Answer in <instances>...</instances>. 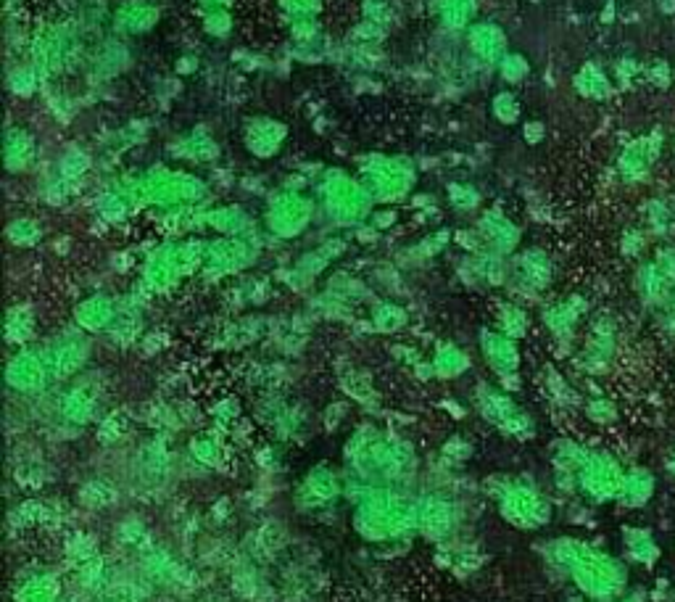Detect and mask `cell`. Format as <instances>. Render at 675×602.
Listing matches in <instances>:
<instances>
[{
  "label": "cell",
  "instance_id": "6da1fadb",
  "mask_svg": "<svg viewBox=\"0 0 675 602\" xmlns=\"http://www.w3.org/2000/svg\"><path fill=\"white\" fill-rule=\"evenodd\" d=\"M549 560L565 571L588 602H612L631 587V566L623 555H612L575 536H559L549 544Z\"/></svg>",
  "mask_w": 675,
  "mask_h": 602
},
{
  "label": "cell",
  "instance_id": "7a4b0ae2",
  "mask_svg": "<svg viewBox=\"0 0 675 602\" xmlns=\"http://www.w3.org/2000/svg\"><path fill=\"white\" fill-rule=\"evenodd\" d=\"M623 478L625 465L615 452L602 447H588L581 468H578V494L588 505H612V502H617Z\"/></svg>",
  "mask_w": 675,
  "mask_h": 602
},
{
  "label": "cell",
  "instance_id": "3957f363",
  "mask_svg": "<svg viewBox=\"0 0 675 602\" xmlns=\"http://www.w3.org/2000/svg\"><path fill=\"white\" fill-rule=\"evenodd\" d=\"M417 523V510L393 497H367L356 513V529L367 539H391Z\"/></svg>",
  "mask_w": 675,
  "mask_h": 602
},
{
  "label": "cell",
  "instance_id": "277c9868",
  "mask_svg": "<svg viewBox=\"0 0 675 602\" xmlns=\"http://www.w3.org/2000/svg\"><path fill=\"white\" fill-rule=\"evenodd\" d=\"M501 513L520 529H541L552 521V502L530 481H509L501 492Z\"/></svg>",
  "mask_w": 675,
  "mask_h": 602
},
{
  "label": "cell",
  "instance_id": "5b68a950",
  "mask_svg": "<svg viewBox=\"0 0 675 602\" xmlns=\"http://www.w3.org/2000/svg\"><path fill=\"white\" fill-rule=\"evenodd\" d=\"M620 547H623V560L631 568L654 571L662 563L660 536L644 523H625L620 529Z\"/></svg>",
  "mask_w": 675,
  "mask_h": 602
},
{
  "label": "cell",
  "instance_id": "8992f818",
  "mask_svg": "<svg viewBox=\"0 0 675 602\" xmlns=\"http://www.w3.org/2000/svg\"><path fill=\"white\" fill-rule=\"evenodd\" d=\"M657 486H660L657 470L639 463L628 465L620 494H617V505L623 507V510H644L657 497Z\"/></svg>",
  "mask_w": 675,
  "mask_h": 602
},
{
  "label": "cell",
  "instance_id": "52a82bcc",
  "mask_svg": "<svg viewBox=\"0 0 675 602\" xmlns=\"http://www.w3.org/2000/svg\"><path fill=\"white\" fill-rule=\"evenodd\" d=\"M417 526L430 534H443L451 526V507L441 500H428L417 510Z\"/></svg>",
  "mask_w": 675,
  "mask_h": 602
},
{
  "label": "cell",
  "instance_id": "ba28073f",
  "mask_svg": "<svg viewBox=\"0 0 675 602\" xmlns=\"http://www.w3.org/2000/svg\"><path fill=\"white\" fill-rule=\"evenodd\" d=\"M657 154V148L649 146V140H641L636 146H631L625 151V156L620 159V169H623V175L628 177H641L652 164V156Z\"/></svg>",
  "mask_w": 675,
  "mask_h": 602
},
{
  "label": "cell",
  "instance_id": "9c48e42d",
  "mask_svg": "<svg viewBox=\"0 0 675 602\" xmlns=\"http://www.w3.org/2000/svg\"><path fill=\"white\" fill-rule=\"evenodd\" d=\"M586 418L591 420L594 426L607 428V426H612V423H617V418H620V410H617V404L612 402V399L596 397L586 404Z\"/></svg>",
  "mask_w": 675,
  "mask_h": 602
},
{
  "label": "cell",
  "instance_id": "30bf717a",
  "mask_svg": "<svg viewBox=\"0 0 675 602\" xmlns=\"http://www.w3.org/2000/svg\"><path fill=\"white\" fill-rule=\"evenodd\" d=\"M304 489L314 502H327V500H333V494H335V489H338V486H335V478L330 476V473H325V470H317V473H312V476H309V481H306Z\"/></svg>",
  "mask_w": 675,
  "mask_h": 602
},
{
  "label": "cell",
  "instance_id": "8fae6325",
  "mask_svg": "<svg viewBox=\"0 0 675 602\" xmlns=\"http://www.w3.org/2000/svg\"><path fill=\"white\" fill-rule=\"evenodd\" d=\"M53 597H56V587L51 584V579L27 581L19 592V602H53Z\"/></svg>",
  "mask_w": 675,
  "mask_h": 602
},
{
  "label": "cell",
  "instance_id": "7c38bea8",
  "mask_svg": "<svg viewBox=\"0 0 675 602\" xmlns=\"http://www.w3.org/2000/svg\"><path fill=\"white\" fill-rule=\"evenodd\" d=\"M646 225L657 235L668 233L670 225H673V214H670V209L662 201H652L649 209H646Z\"/></svg>",
  "mask_w": 675,
  "mask_h": 602
},
{
  "label": "cell",
  "instance_id": "4fadbf2b",
  "mask_svg": "<svg viewBox=\"0 0 675 602\" xmlns=\"http://www.w3.org/2000/svg\"><path fill=\"white\" fill-rule=\"evenodd\" d=\"M670 80H673V72L665 61H654L652 69H649V82H654L657 88H668Z\"/></svg>",
  "mask_w": 675,
  "mask_h": 602
},
{
  "label": "cell",
  "instance_id": "5bb4252c",
  "mask_svg": "<svg viewBox=\"0 0 675 602\" xmlns=\"http://www.w3.org/2000/svg\"><path fill=\"white\" fill-rule=\"evenodd\" d=\"M644 249H646V235L639 233V230H631V233L623 238V251L628 257H639Z\"/></svg>",
  "mask_w": 675,
  "mask_h": 602
},
{
  "label": "cell",
  "instance_id": "9a60e30c",
  "mask_svg": "<svg viewBox=\"0 0 675 602\" xmlns=\"http://www.w3.org/2000/svg\"><path fill=\"white\" fill-rule=\"evenodd\" d=\"M612 602H652V597H649V589L646 587H628L623 595Z\"/></svg>",
  "mask_w": 675,
  "mask_h": 602
},
{
  "label": "cell",
  "instance_id": "2e32d148",
  "mask_svg": "<svg viewBox=\"0 0 675 602\" xmlns=\"http://www.w3.org/2000/svg\"><path fill=\"white\" fill-rule=\"evenodd\" d=\"M662 470H665V476H668L670 481H675V447L670 449L668 455L662 457Z\"/></svg>",
  "mask_w": 675,
  "mask_h": 602
},
{
  "label": "cell",
  "instance_id": "e0dca14e",
  "mask_svg": "<svg viewBox=\"0 0 675 602\" xmlns=\"http://www.w3.org/2000/svg\"><path fill=\"white\" fill-rule=\"evenodd\" d=\"M670 602H675V595H673V600H670Z\"/></svg>",
  "mask_w": 675,
  "mask_h": 602
}]
</instances>
